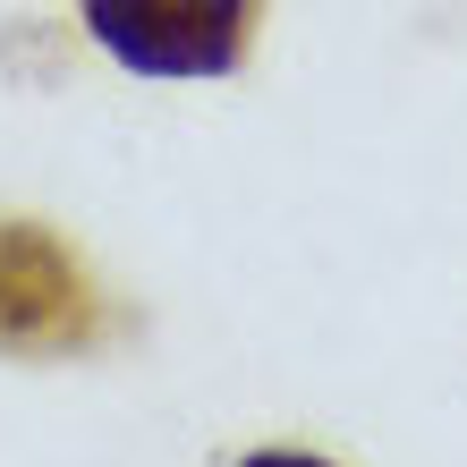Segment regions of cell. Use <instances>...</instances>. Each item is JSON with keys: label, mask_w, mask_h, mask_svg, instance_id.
Instances as JSON below:
<instances>
[{"label": "cell", "mask_w": 467, "mask_h": 467, "mask_svg": "<svg viewBox=\"0 0 467 467\" xmlns=\"http://www.w3.org/2000/svg\"><path fill=\"white\" fill-rule=\"evenodd\" d=\"M255 0H86V35L136 77H230Z\"/></svg>", "instance_id": "1"}, {"label": "cell", "mask_w": 467, "mask_h": 467, "mask_svg": "<svg viewBox=\"0 0 467 467\" xmlns=\"http://www.w3.org/2000/svg\"><path fill=\"white\" fill-rule=\"evenodd\" d=\"M86 281L43 230H0V348H68L86 340Z\"/></svg>", "instance_id": "2"}, {"label": "cell", "mask_w": 467, "mask_h": 467, "mask_svg": "<svg viewBox=\"0 0 467 467\" xmlns=\"http://www.w3.org/2000/svg\"><path fill=\"white\" fill-rule=\"evenodd\" d=\"M246 467H332V459H306V451H255Z\"/></svg>", "instance_id": "3"}]
</instances>
